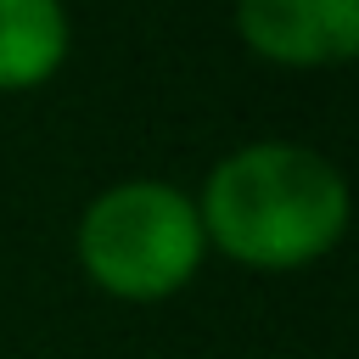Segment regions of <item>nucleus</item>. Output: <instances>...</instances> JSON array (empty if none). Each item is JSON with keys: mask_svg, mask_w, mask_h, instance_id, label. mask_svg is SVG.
<instances>
[{"mask_svg": "<svg viewBox=\"0 0 359 359\" xmlns=\"http://www.w3.org/2000/svg\"><path fill=\"white\" fill-rule=\"evenodd\" d=\"M196 219L208 247L241 269L286 275L325 258L348 230V180L297 140H252L213 163Z\"/></svg>", "mask_w": 359, "mask_h": 359, "instance_id": "f257e3e1", "label": "nucleus"}, {"mask_svg": "<svg viewBox=\"0 0 359 359\" xmlns=\"http://www.w3.org/2000/svg\"><path fill=\"white\" fill-rule=\"evenodd\" d=\"M79 269L123 303H163L202 269L208 236L196 196L168 180H118L79 213Z\"/></svg>", "mask_w": 359, "mask_h": 359, "instance_id": "f03ea898", "label": "nucleus"}, {"mask_svg": "<svg viewBox=\"0 0 359 359\" xmlns=\"http://www.w3.org/2000/svg\"><path fill=\"white\" fill-rule=\"evenodd\" d=\"M236 34L275 67H342L359 50V0H236Z\"/></svg>", "mask_w": 359, "mask_h": 359, "instance_id": "7ed1b4c3", "label": "nucleus"}, {"mask_svg": "<svg viewBox=\"0 0 359 359\" xmlns=\"http://www.w3.org/2000/svg\"><path fill=\"white\" fill-rule=\"evenodd\" d=\"M73 22L62 0H0V90H34L67 62Z\"/></svg>", "mask_w": 359, "mask_h": 359, "instance_id": "20e7f679", "label": "nucleus"}]
</instances>
